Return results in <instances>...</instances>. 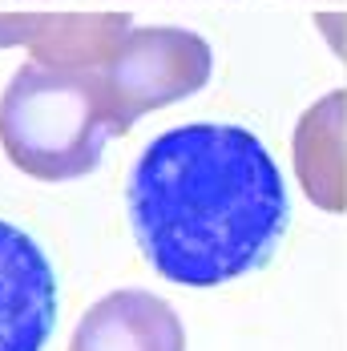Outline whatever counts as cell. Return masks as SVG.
Here are the masks:
<instances>
[{
  "mask_svg": "<svg viewBox=\"0 0 347 351\" xmlns=\"http://www.w3.org/2000/svg\"><path fill=\"white\" fill-rule=\"evenodd\" d=\"M295 174L319 210H347V93L331 89L295 125Z\"/></svg>",
  "mask_w": 347,
  "mask_h": 351,
  "instance_id": "cell-7",
  "label": "cell"
},
{
  "mask_svg": "<svg viewBox=\"0 0 347 351\" xmlns=\"http://www.w3.org/2000/svg\"><path fill=\"white\" fill-rule=\"evenodd\" d=\"M319 29H323V36H327V45H331V53L344 61L347 57V21L344 12H319Z\"/></svg>",
  "mask_w": 347,
  "mask_h": 351,
  "instance_id": "cell-8",
  "label": "cell"
},
{
  "mask_svg": "<svg viewBox=\"0 0 347 351\" xmlns=\"http://www.w3.org/2000/svg\"><path fill=\"white\" fill-rule=\"evenodd\" d=\"M105 65L25 61L0 93V145L21 174L36 182H73L93 174L105 141L130 134Z\"/></svg>",
  "mask_w": 347,
  "mask_h": 351,
  "instance_id": "cell-2",
  "label": "cell"
},
{
  "mask_svg": "<svg viewBox=\"0 0 347 351\" xmlns=\"http://www.w3.org/2000/svg\"><path fill=\"white\" fill-rule=\"evenodd\" d=\"M145 263L178 287H222L267 267L291 198L275 158L243 125L186 121L149 138L125 178Z\"/></svg>",
  "mask_w": 347,
  "mask_h": 351,
  "instance_id": "cell-1",
  "label": "cell"
},
{
  "mask_svg": "<svg viewBox=\"0 0 347 351\" xmlns=\"http://www.w3.org/2000/svg\"><path fill=\"white\" fill-rule=\"evenodd\" d=\"M69 351H186V331L162 295L125 287L81 315Z\"/></svg>",
  "mask_w": 347,
  "mask_h": 351,
  "instance_id": "cell-6",
  "label": "cell"
},
{
  "mask_svg": "<svg viewBox=\"0 0 347 351\" xmlns=\"http://www.w3.org/2000/svg\"><path fill=\"white\" fill-rule=\"evenodd\" d=\"M57 327V275L45 250L0 222V351H40Z\"/></svg>",
  "mask_w": 347,
  "mask_h": 351,
  "instance_id": "cell-4",
  "label": "cell"
},
{
  "mask_svg": "<svg viewBox=\"0 0 347 351\" xmlns=\"http://www.w3.org/2000/svg\"><path fill=\"white\" fill-rule=\"evenodd\" d=\"M210 69H214L210 45L178 25L134 29L125 45L105 61V77L130 121H138L149 109L186 101L210 81Z\"/></svg>",
  "mask_w": 347,
  "mask_h": 351,
  "instance_id": "cell-3",
  "label": "cell"
},
{
  "mask_svg": "<svg viewBox=\"0 0 347 351\" xmlns=\"http://www.w3.org/2000/svg\"><path fill=\"white\" fill-rule=\"evenodd\" d=\"M130 33V12H0V49L25 45L45 65L97 69Z\"/></svg>",
  "mask_w": 347,
  "mask_h": 351,
  "instance_id": "cell-5",
  "label": "cell"
}]
</instances>
